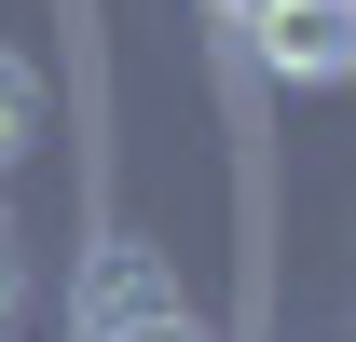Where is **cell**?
I'll return each instance as SVG.
<instances>
[{
    "label": "cell",
    "instance_id": "cell-5",
    "mask_svg": "<svg viewBox=\"0 0 356 342\" xmlns=\"http://www.w3.org/2000/svg\"><path fill=\"white\" fill-rule=\"evenodd\" d=\"M206 14H220V28H261V14H274V0H206Z\"/></svg>",
    "mask_w": 356,
    "mask_h": 342
},
{
    "label": "cell",
    "instance_id": "cell-1",
    "mask_svg": "<svg viewBox=\"0 0 356 342\" xmlns=\"http://www.w3.org/2000/svg\"><path fill=\"white\" fill-rule=\"evenodd\" d=\"M151 315H192V301H178V274L151 247H137V233H110V247L83 260V288H69V342H110V329H151Z\"/></svg>",
    "mask_w": 356,
    "mask_h": 342
},
{
    "label": "cell",
    "instance_id": "cell-6",
    "mask_svg": "<svg viewBox=\"0 0 356 342\" xmlns=\"http://www.w3.org/2000/svg\"><path fill=\"white\" fill-rule=\"evenodd\" d=\"M0 329H14V233H0Z\"/></svg>",
    "mask_w": 356,
    "mask_h": 342
},
{
    "label": "cell",
    "instance_id": "cell-2",
    "mask_svg": "<svg viewBox=\"0 0 356 342\" xmlns=\"http://www.w3.org/2000/svg\"><path fill=\"white\" fill-rule=\"evenodd\" d=\"M247 42L274 83H356V0H274Z\"/></svg>",
    "mask_w": 356,
    "mask_h": 342
},
{
    "label": "cell",
    "instance_id": "cell-3",
    "mask_svg": "<svg viewBox=\"0 0 356 342\" xmlns=\"http://www.w3.org/2000/svg\"><path fill=\"white\" fill-rule=\"evenodd\" d=\"M42 137V83H28V55H0V165Z\"/></svg>",
    "mask_w": 356,
    "mask_h": 342
},
{
    "label": "cell",
    "instance_id": "cell-4",
    "mask_svg": "<svg viewBox=\"0 0 356 342\" xmlns=\"http://www.w3.org/2000/svg\"><path fill=\"white\" fill-rule=\"evenodd\" d=\"M110 342H206L192 315H151V329H110Z\"/></svg>",
    "mask_w": 356,
    "mask_h": 342
}]
</instances>
